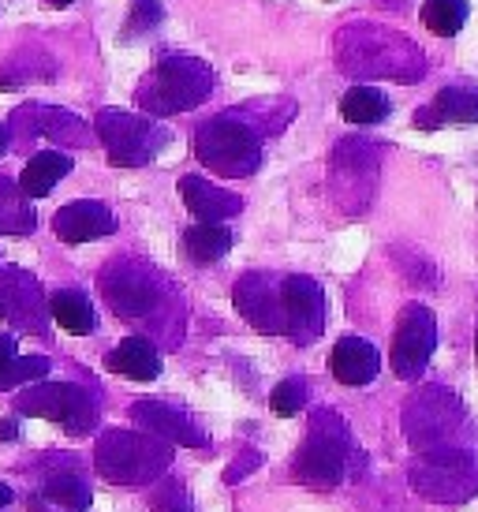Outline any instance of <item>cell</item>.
<instances>
[{"label": "cell", "instance_id": "cell-1", "mask_svg": "<svg viewBox=\"0 0 478 512\" xmlns=\"http://www.w3.org/2000/svg\"><path fill=\"white\" fill-rule=\"evenodd\" d=\"M213 90V72L202 60L187 57H169L165 64H157V72L150 75V83L142 90V109L154 116H176L195 109L210 98Z\"/></svg>", "mask_w": 478, "mask_h": 512}, {"label": "cell", "instance_id": "cell-2", "mask_svg": "<svg viewBox=\"0 0 478 512\" xmlns=\"http://www.w3.org/2000/svg\"><path fill=\"white\" fill-rule=\"evenodd\" d=\"M98 471L109 483H150L169 464V445L157 434H127L109 430L98 441Z\"/></svg>", "mask_w": 478, "mask_h": 512}, {"label": "cell", "instance_id": "cell-3", "mask_svg": "<svg viewBox=\"0 0 478 512\" xmlns=\"http://www.w3.org/2000/svg\"><path fill=\"white\" fill-rule=\"evenodd\" d=\"M195 154L213 172L251 176L258 169V161H262V146L254 139V131L236 124V120H210L195 135Z\"/></svg>", "mask_w": 478, "mask_h": 512}, {"label": "cell", "instance_id": "cell-4", "mask_svg": "<svg viewBox=\"0 0 478 512\" xmlns=\"http://www.w3.org/2000/svg\"><path fill=\"white\" fill-rule=\"evenodd\" d=\"M23 415H38V419H53L71 434H83L94 427V400L83 393L79 385H60V382H42L27 389L15 400Z\"/></svg>", "mask_w": 478, "mask_h": 512}, {"label": "cell", "instance_id": "cell-5", "mask_svg": "<svg viewBox=\"0 0 478 512\" xmlns=\"http://www.w3.org/2000/svg\"><path fill=\"white\" fill-rule=\"evenodd\" d=\"M101 139L109 146V157L113 165H146L154 150L161 146V135L150 120L131 113H120V109H105L98 116Z\"/></svg>", "mask_w": 478, "mask_h": 512}, {"label": "cell", "instance_id": "cell-6", "mask_svg": "<svg viewBox=\"0 0 478 512\" xmlns=\"http://www.w3.org/2000/svg\"><path fill=\"white\" fill-rule=\"evenodd\" d=\"M437 344V326L434 314L426 311L422 303H408L400 311V326L393 337V370L400 378H419Z\"/></svg>", "mask_w": 478, "mask_h": 512}, {"label": "cell", "instance_id": "cell-7", "mask_svg": "<svg viewBox=\"0 0 478 512\" xmlns=\"http://www.w3.org/2000/svg\"><path fill=\"white\" fill-rule=\"evenodd\" d=\"M281 311L284 333H292L299 344L314 341L325 326V296L314 277H284L281 281Z\"/></svg>", "mask_w": 478, "mask_h": 512}, {"label": "cell", "instance_id": "cell-8", "mask_svg": "<svg viewBox=\"0 0 478 512\" xmlns=\"http://www.w3.org/2000/svg\"><path fill=\"white\" fill-rule=\"evenodd\" d=\"M296 475L310 486H333L344 479V441L337 434H314L296 456Z\"/></svg>", "mask_w": 478, "mask_h": 512}, {"label": "cell", "instance_id": "cell-9", "mask_svg": "<svg viewBox=\"0 0 478 512\" xmlns=\"http://www.w3.org/2000/svg\"><path fill=\"white\" fill-rule=\"evenodd\" d=\"M236 307L239 314L258 326L262 333H284V311H281V285L277 292L266 285V277L258 273V277H243L236 285Z\"/></svg>", "mask_w": 478, "mask_h": 512}, {"label": "cell", "instance_id": "cell-10", "mask_svg": "<svg viewBox=\"0 0 478 512\" xmlns=\"http://www.w3.org/2000/svg\"><path fill=\"white\" fill-rule=\"evenodd\" d=\"M53 232H57L64 243H90V240H101V236L116 232V217H113V210L101 206V202H71L64 210H57Z\"/></svg>", "mask_w": 478, "mask_h": 512}, {"label": "cell", "instance_id": "cell-11", "mask_svg": "<svg viewBox=\"0 0 478 512\" xmlns=\"http://www.w3.org/2000/svg\"><path fill=\"white\" fill-rule=\"evenodd\" d=\"M378 367V348L363 337H340L337 348L329 352V370L340 385H370L378 378Z\"/></svg>", "mask_w": 478, "mask_h": 512}, {"label": "cell", "instance_id": "cell-12", "mask_svg": "<svg viewBox=\"0 0 478 512\" xmlns=\"http://www.w3.org/2000/svg\"><path fill=\"white\" fill-rule=\"evenodd\" d=\"M131 419L146 427L150 434H157L161 441H180V445H206V438L198 434V427L187 419L183 412L169 408V404H161V400H139L135 408H131Z\"/></svg>", "mask_w": 478, "mask_h": 512}, {"label": "cell", "instance_id": "cell-13", "mask_svg": "<svg viewBox=\"0 0 478 512\" xmlns=\"http://www.w3.org/2000/svg\"><path fill=\"white\" fill-rule=\"evenodd\" d=\"M180 195H183V206H187L198 221H206V225H221L225 217H236L239 210H243V202H239L236 195H228L225 187H213L210 180H202V176H183Z\"/></svg>", "mask_w": 478, "mask_h": 512}, {"label": "cell", "instance_id": "cell-14", "mask_svg": "<svg viewBox=\"0 0 478 512\" xmlns=\"http://www.w3.org/2000/svg\"><path fill=\"white\" fill-rule=\"evenodd\" d=\"M101 288H105L109 307H113L120 318H139V314H146L157 303L154 285H150V281H146L142 273H135V270L109 273V277L101 281Z\"/></svg>", "mask_w": 478, "mask_h": 512}, {"label": "cell", "instance_id": "cell-15", "mask_svg": "<svg viewBox=\"0 0 478 512\" xmlns=\"http://www.w3.org/2000/svg\"><path fill=\"white\" fill-rule=\"evenodd\" d=\"M441 124H478V90L475 86H445L419 116V128Z\"/></svg>", "mask_w": 478, "mask_h": 512}, {"label": "cell", "instance_id": "cell-16", "mask_svg": "<svg viewBox=\"0 0 478 512\" xmlns=\"http://www.w3.org/2000/svg\"><path fill=\"white\" fill-rule=\"evenodd\" d=\"M109 370L120 374V378H131V382H154L161 374V356H157V348L150 341L127 337V341H120L113 348Z\"/></svg>", "mask_w": 478, "mask_h": 512}, {"label": "cell", "instance_id": "cell-17", "mask_svg": "<svg viewBox=\"0 0 478 512\" xmlns=\"http://www.w3.org/2000/svg\"><path fill=\"white\" fill-rule=\"evenodd\" d=\"M71 172V157L68 154H57V150H42V154H34L27 161V169L19 172V191L27 195V199H45L53 187L64 180Z\"/></svg>", "mask_w": 478, "mask_h": 512}, {"label": "cell", "instance_id": "cell-18", "mask_svg": "<svg viewBox=\"0 0 478 512\" xmlns=\"http://www.w3.org/2000/svg\"><path fill=\"white\" fill-rule=\"evenodd\" d=\"M49 314H53V322L60 329H68L75 337H86V333H94L98 329V314L90 307V299L83 292H75V288H60L49 296Z\"/></svg>", "mask_w": 478, "mask_h": 512}, {"label": "cell", "instance_id": "cell-19", "mask_svg": "<svg viewBox=\"0 0 478 512\" xmlns=\"http://www.w3.org/2000/svg\"><path fill=\"white\" fill-rule=\"evenodd\" d=\"M183 247L195 258L198 266H213L217 258H225L232 251V232L225 225H191L183 232Z\"/></svg>", "mask_w": 478, "mask_h": 512}, {"label": "cell", "instance_id": "cell-20", "mask_svg": "<svg viewBox=\"0 0 478 512\" xmlns=\"http://www.w3.org/2000/svg\"><path fill=\"white\" fill-rule=\"evenodd\" d=\"M426 468L434 471L430 483H419L422 490H426V498H445V501L471 498V486H467L471 464H464L460 456H456V460H434V464H426Z\"/></svg>", "mask_w": 478, "mask_h": 512}, {"label": "cell", "instance_id": "cell-21", "mask_svg": "<svg viewBox=\"0 0 478 512\" xmlns=\"http://www.w3.org/2000/svg\"><path fill=\"white\" fill-rule=\"evenodd\" d=\"M340 116L348 124H381L389 116V98L381 94L378 86H352L340 98Z\"/></svg>", "mask_w": 478, "mask_h": 512}, {"label": "cell", "instance_id": "cell-22", "mask_svg": "<svg viewBox=\"0 0 478 512\" xmlns=\"http://www.w3.org/2000/svg\"><path fill=\"white\" fill-rule=\"evenodd\" d=\"M467 0H426L422 4V27L434 30L437 38H452L460 34L467 23Z\"/></svg>", "mask_w": 478, "mask_h": 512}, {"label": "cell", "instance_id": "cell-23", "mask_svg": "<svg viewBox=\"0 0 478 512\" xmlns=\"http://www.w3.org/2000/svg\"><path fill=\"white\" fill-rule=\"evenodd\" d=\"M30 228H34V214H30L27 202L15 199V187L4 184L0 180V232H8V236H27Z\"/></svg>", "mask_w": 478, "mask_h": 512}, {"label": "cell", "instance_id": "cell-24", "mask_svg": "<svg viewBox=\"0 0 478 512\" xmlns=\"http://www.w3.org/2000/svg\"><path fill=\"white\" fill-rule=\"evenodd\" d=\"M49 501H57V505H64V509H86L90 505V486L79 479V475H57V479H49L42 490Z\"/></svg>", "mask_w": 478, "mask_h": 512}, {"label": "cell", "instance_id": "cell-25", "mask_svg": "<svg viewBox=\"0 0 478 512\" xmlns=\"http://www.w3.org/2000/svg\"><path fill=\"white\" fill-rule=\"evenodd\" d=\"M303 404H307V389H303L299 378H288V382H281L273 393H269V408H273V415H281V419L299 415L303 412Z\"/></svg>", "mask_w": 478, "mask_h": 512}, {"label": "cell", "instance_id": "cell-26", "mask_svg": "<svg viewBox=\"0 0 478 512\" xmlns=\"http://www.w3.org/2000/svg\"><path fill=\"white\" fill-rule=\"evenodd\" d=\"M49 374V359L45 356H15L4 370V378H0V389H12V385H23V382H38Z\"/></svg>", "mask_w": 478, "mask_h": 512}, {"label": "cell", "instance_id": "cell-27", "mask_svg": "<svg viewBox=\"0 0 478 512\" xmlns=\"http://www.w3.org/2000/svg\"><path fill=\"white\" fill-rule=\"evenodd\" d=\"M161 4L157 0H135V8H131V30L135 34H146V30H154L161 23Z\"/></svg>", "mask_w": 478, "mask_h": 512}, {"label": "cell", "instance_id": "cell-28", "mask_svg": "<svg viewBox=\"0 0 478 512\" xmlns=\"http://www.w3.org/2000/svg\"><path fill=\"white\" fill-rule=\"evenodd\" d=\"M154 509L157 512H191V501H187L180 483H165L161 486V494H154Z\"/></svg>", "mask_w": 478, "mask_h": 512}, {"label": "cell", "instance_id": "cell-29", "mask_svg": "<svg viewBox=\"0 0 478 512\" xmlns=\"http://www.w3.org/2000/svg\"><path fill=\"white\" fill-rule=\"evenodd\" d=\"M12 359H15V341L12 337H0V378H4V370H8Z\"/></svg>", "mask_w": 478, "mask_h": 512}, {"label": "cell", "instance_id": "cell-30", "mask_svg": "<svg viewBox=\"0 0 478 512\" xmlns=\"http://www.w3.org/2000/svg\"><path fill=\"white\" fill-rule=\"evenodd\" d=\"M15 434H19V430H15V423H12V419H4V423H0V441H12Z\"/></svg>", "mask_w": 478, "mask_h": 512}, {"label": "cell", "instance_id": "cell-31", "mask_svg": "<svg viewBox=\"0 0 478 512\" xmlns=\"http://www.w3.org/2000/svg\"><path fill=\"white\" fill-rule=\"evenodd\" d=\"M15 498V494H12V490H8V486H4V483H0V505H8V501H12Z\"/></svg>", "mask_w": 478, "mask_h": 512}, {"label": "cell", "instance_id": "cell-32", "mask_svg": "<svg viewBox=\"0 0 478 512\" xmlns=\"http://www.w3.org/2000/svg\"><path fill=\"white\" fill-rule=\"evenodd\" d=\"M4 150H8V131L0 128V157H4Z\"/></svg>", "mask_w": 478, "mask_h": 512}, {"label": "cell", "instance_id": "cell-33", "mask_svg": "<svg viewBox=\"0 0 478 512\" xmlns=\"http://www.w3.org/2000/svg\"><path fill=\"white\" fill-rule=\"evenodd\" d=\"M53 4H57V8H64V4H71V0H53Z\"/></svg>", "mask_w": 478, "mask_h": 512}]
</instances>
